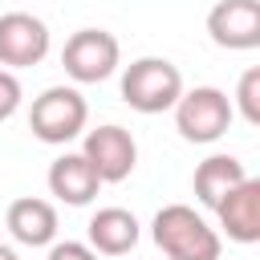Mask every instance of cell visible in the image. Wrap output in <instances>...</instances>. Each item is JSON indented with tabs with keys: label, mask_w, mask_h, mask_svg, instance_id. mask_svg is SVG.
Returning <instances> with one entry per match:
<instances>
[{
	"label": "cell",
	"mask_w": 260,
	"mask_h": 260,
	"mask_svg": "<svg viewBox=\"0 0 260 260\" xmlns=\"http://www.w3.org/2000/svg\"><path fill=\"white\" fill-rule=\"evenodd\" d=\"M219 228L228 240L236 244H256L260 240V179H244L232 195H223V203L215 207Z\"/></svg>",
	"instance_id": "9"
},
{
	"label": "cell",
	"mask_w": 260,
	"mask_h": 260,
	"mask_svg": "<svg viewBox=\"0 0 260 260\" xmlns=\"http://www.w3.org/2000/svg\"><path fill=\"white\" fill-rule=\"evenodd\" d=\"M81 154L85 162L98 171L102 183H122L134 175V162H138V142L126 126H93L85 130V142H81Z\"/></svg>",
	"instance_id": "6"
},
{
	"label": "cell",
	"mask_w": 260,
	"mask_h": 260,
	"mask_svg": "<svg viewBox=\"0 0 260 260\" xmlns=\"http://www.w3.org/2000/svg\"><path fill=\"white\" fill-rule=\"evenodd\" d=\"M236 106L244 114L248 126H260V65L244 69L240 73V85H236Z\"/></svg>",
	"instance_id": "14"
},
{
	"label": "cell",
	"mask_w": 260,
	"mask_h": 260,
	"mask_svg": "<svg viewBox=\"0 0 260 260\" xmlns=\"http://www.w3.org/2000/svg\"><path fill=\"white\" fill-rule=\"evenodd\" d=\"M49 260H98V252L81 240H61V244H49Z\"/></svg>",
	"instance_id": "16"
},
{
	"label": "cell",
	"mask_w": 260,
	"mask_h": 260,
	"mask_svg": "<svg viewBox=\"0 0 260 260\" xmlns=\"http://www.w3.org/2000/svg\"><path fill=\"white\" fill-rule=\"evenodd\" d=\"M207 37L232 53L256 49L260 45V0H219L207 12Z\"/></svg>",
	"instance_id": "8"
},
{
	"label": "cell",
	"mask_w": 260,
	"mask_h": 260,
	"mask_svg": "<svg viewBox=\"0 0 260 260\" xmlns=\"http://www.w3.org/2000/svg\"><path fill=\"white\" fill-rule=\"evenodd\" d=\"M183 98V73L167 57H138L122 69V102L138 114H162L175 110Z\"/></svg>",
	"instance_id": "2"
},
{
	"label": "cell",
	"mask_w": 260,
	"mask_h": 260,
	"mask_svg": "<svg viewBox=\"0 0 260 260\" xmlns=\"http://www.w3.org/2000/svg\"><path fill=\"white\" fill-rule=\"evenodd\" d=\"M0 260H20V256H16V252H12L8 244H0Z\"/></svg>",
	"instance_id": "17"
},
{
	"label": "cell",
	"mask_w": 260,
	"mask_h": 260,
	"mask_svg": "<svg viewBox=\"0 0 260 260\" xmlns=\"http://www.w3.org/2000/svg\"><path fill=\"white\" fill-rule=\"evenodd\" d=\"M20 81H16V73H8V69H0V122H8L16 110H20Z\"/></svg>",
	"instance_id": "15"
},
{
	"label": "cell",
	"mask_w": 260,
	"mask_h": 260,
	"mask_svg": "<svg viewBox=\"0 0 260 260\" xmlns=\"http://www.w3.org/2000/svg\"><path fill=\"white\" fill-rule=\"evenodd\" d=\"M49 191L61 199V203H69V207H85V203H93V195L102 191V179H98V171L85 162V154L77 150V154H61V158H53L49 162Z\"/></svg>",
	"instance_id": "11"
},
{
	"label": "cell",
	"mask_w": 260,
	"mask_h": 260,
	"mask_svg": "<svg viewBox=\"0 0 260 260\" xmlns=\"http://www.w3.org/2000/svg\"><path fill=\"white\" fill-rule=\"evenodd\" d=\"M49 57V24L32 12L0 16V69H28Z\"/></svg>",
	"instance_id": "7"
},
{
	"label": "cell",
	"mask_w": 260,
	"mask_h": 260,
	"mask_svg": "<svg viewBox=\"0 0 260 260\" xmlns=\"http://www.w3.org/2000/svg\"><path fill=\"white\" fill-rule=\"evenodd\" d=\"M150 240L167 260H219V232L187 203H167L150 219Z\"/></svg>",
	"instance_id": "1"
},
{
	"label": "cell",
	"mask_w": 260,
	"mask_h": 260,
	"mask_svg": "<svg viewBox=\"0 0 260 260\" xmlns=\"http://www.w3.org/2000/svg\"><path fill=\"white\" fill-rule=\"evenodd\" d=\"M244 179H248V171H244V162H240L236 154H207V158L195 167L191 187H195V199L215 211V207L223 203V195H232Z\"/></svg>",
	"instance_id": "13"
},
{
	"label": "cell",
	"mask_w": 260,
	"mask_h": 260,
	"mask_svg": "<svg viewBox=\"0 0 260 260\" xmlns=\"http://www.w3.org/2000/svg\"><path fill=\"white\" fill-rule=\"evenodd\" d=\"M8 232L16 244H28V248H45L57 240V207L49 199H37V195H20L8 203V215H4Z\"/></svg>",
	"instance_id": "10"
},
{
	"label": "cell",
	"mask_w": 260,
	"mask_h": 260,
	"mask_svg": "<svg viewBox=\"0 0 260 260\" xmlns=\"http://www.w3.org/2000/svg\"><path fill=\"white\" fill-rule=\"evenodd\" d=\"M236 110H232V98L215 85H195V89H183V98L175 102V130L195 142V146H207V142H219L232 126Z\"/></svg>",
	"instance_id": "4"
},
{
	"label": "cell",
	"mask_w": 260,
	"mask_h": 260,
	"mask_svg": "<svg viewBox=\"0 0 260 260\" xmlns=\"http://www.w3.org/2000/svg\"><path fill=\"white\" fill-rule=\"evenodd\" d=\"M61 65H65V73H69L77 85L106 81V77L122 65L118 37L106 32V28H77V32L65 41V49H61Z\"/></svg>",
	"instance_id": "5"
},
{
	"label": "cell",
	"mask_w": 260,
	"mask_h": 260,
	"mask_svg": "<svg viewBox=\"0 0 260 260\" xmlns=\"http://www.w3.org/2000/svg\"><path fill=\"white\" fill-rule=\"evenodd\" d=\"M85 236H89V248L98 256H130V248L138 244L142 232H138L134 211H126V207H98L89 215Z\"/></svg>",
	"instance_id": "12"
},
{
	"label": "cell",
	"mask_w": 260,
	"mask_h": 260,
	"mask_svg": "<svg viewBox=\"0 0 260 260\" xmlns=\"http://www.w3.org/2000/svg\"><path fill=\"white\" fill-rule=\"evenodd\" d=\"M89 122V106L81 98V89L73 85H49L41 98H32V110H28V130L32 138L49 142V146H65L73 142Z\"/></svg>",
	"instance_id": "3"
}]
</instances>
